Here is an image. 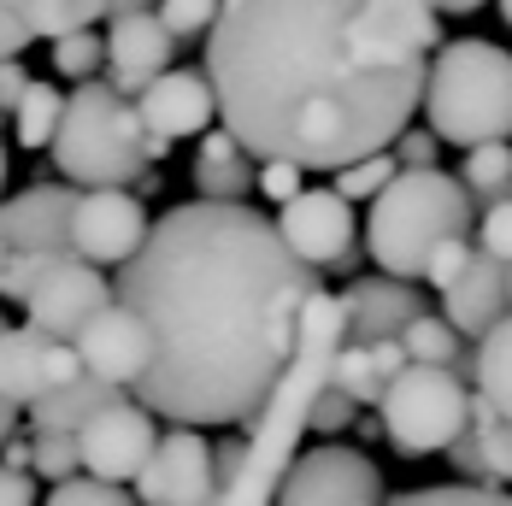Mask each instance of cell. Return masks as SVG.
<instances>
[{"mask_svg": "<svg viewBox=\"0 0 512 506\" xmlns=\"http://www.w3.org/2000/svg\"><path fill=\"white\" fill-rule=\"evenodd\" d=\"M112 289L154 330V365L130 395L165 424L230 430L254 418L295 365L324 283L277 218L201 195L159 218Z\"/></svg>", "mask_w": 512, "mask_h": 506, "instance_id": "obj_1", "label": "cell"}, {"mask_svg": "<svg viewBox=\"0 0 512 506\" xmlns=\"http://www.w3.org/2000/svg\"><path fill=\"white\" fill-rule=\"evenodd\" d=\"M442 12L430 0H224L206 30L218 118L259 153L342 171L395 148L424 106Z\"/></svg>", "mask_w": 512, "mask_h": 506, "instance_id": "obj_2", "label": "cell"}, {"mask_svg": "<svg viewBox=\"0 0 512 506\" xmlns=\"http://www.w3.org/2000/svg\"><path fill=\"white\" fill-rule=\"evenodd\" d=\"M53 165L65 183L77 189H101V183H124L136 189L159 159L171 153V142H159L142 118L136 95H124L118 83L89 77L65 95V118L53 130Z\"/></svg>", "mask_w": 512, "mask_h": 506, "instance_id": "obj_3", "label": "cell"}, {"mask_svg": "<svg viewBox=\"0 0 512 506\" xmlns=\"http://www.w3.org/2000/svg\"><path fill=\"white\" fill-rule=\"evenodd\" d=\"M477 224V201L460 177L418 165L401 171L377 201H371V224H365V253L389 271V277H412L424 283L430 253L442 248L448 236H471Z\"/></svg>", "mask_w": 512, "mask_h": 506, "instance_id": "obj_4", "label": "cell"}, {"mask_svg": "<svg viewBox=\"0 0 512 506\" xmlns=\"http://www.w3.org/2000/svg\"><path fill=\"white\" fill-rule=\"evenodd\" d=\"M424 124L454 142V148H477V142H507L512 136V53L465 36L430 53V77H424Z\"/></svg>", "mask_w": 512, "mask_h": 506, "instance_id": "obj_5", "label": "cell"}, {"mask_svg": "<svg viewBox=\"0 0 512 506\" xmlns=\"http://www.w3.org/2000/svg\"><path fill=\"white\" fill-rule=\"evenodd\" d=\"M383 418V436L395 442V454L424 459V454H448V442L471 424V383H465L454 365H418L383 389L377 401Z\"/></svg>", "mask_w": 512, "mask_h": 506, "instance_id": "obj_6", "label": "cell"}, {"mask_svg": "<svg viewBox=\"0 0 512 506\" xmlns=\"http://www.w3.org/2000/svg\"><path fill=\"white\" fill-rule=\"evenodd\" d=\"M271 506H389V495H383V471L359 448L318 442L307 454H295Z\"/></svg>", "mask_w": 512, "mask_h": 506, "instance_id": "obj_7", "label": "cell"}, {"mask_svg": "<svg viewBox=\"0 0 512 506\" xmlns=\"http://www.w3.org/2000/svg\"><path fill=\"white\" fill-rule=\"evenodd\" d=\"M218 495V454L201 436V424H177L154 442L148 465L136 471L142 506H212Z\"/></svg>", "mask_w": 512, "mask_h": 506, "instance_id": "obj_8", "label": "cell"}, {"mask_svg": "<svg viewBox=\"0 0 512 506\" xmlns=\"http://www.w3.org/2000/svg\"><path fill=\"white\" fill-rule=\"evenodd\" d=\"M159 412L130 395L106 401L83 430H77V454H83V471L89 477H106V483H136V471L148 465L159 442Z\"/></svg>", "mask_w": 512, "mask_h": 506, "instance_id": "obj_9", "label": "cell"}, {"mask_svg": "<svg viewBox=\"0 0 512 506\" xmlns=\"http://www.w3.org/2000/svg\"><path fill=\"white\" fill-rule=\"evenodd\" d=\"M148 206L136 189L124 183H101V189H83L77 212H71V253L77 259H95V265H124L130 253L142 248L148 236Z\"/></svg>", "mask_w": 512, "mask_h": 506, "instance_id": "obj_10", "label": "cell"}, {"mask_svg": "<svg viewBox=\"0 0 512 506\" xmlns=\"http://www.w3.org/2000/svg\"><path fill=\"white\" fill-rule=\"evenodd\" d=\"M277 230L289 236V248L318 271H348L359 259L354 242V201L330 183V189H301L295 201H283Z\"/></svg>", "mask_w": 512, "mask_h": 506, "instance_id": "obj_11", "label": "cell"}, {"mask_svg": "<svg viewBox=\"0 0 512 506\" xmlns=\"http://www.w3.org/2000/svg\"><path fill=\"white\" fill-rule=\"evenodd\" d=\"M112 295H118V289L106 283V265L65 253L48 277L24 295V318H30V324H42V330L59 336V342H77V330H83V324L112 301Z\"/></svg>", "mask_w": 512, "mask_h": 506, "instance_id": "obj_12", "label": "cell"}, {"mask_svg": "<svg viewBox=\"0 0 512 506\" xmlns=\"http://www.w3.org/2000/svg\"><path fill=\"white\" fill-rule=\"evenodd\" d=\"M77 354L83 365L106 377V383H118V389H136L142 377H148V365H154V330H148V318L136 312V306H124L118 295L77 330Z\"/></svg>", "mask_w": 512, "mask_h": 506, "instance_id": "obj_13", "label": "cell"}, {"mask_svg": "<svg viewBox=\"0 0 512 506\" xmlns=\"http://www.w3.org/2000/svg\"><path fill=\"white\" fill-rule=\"evenodd\" d=\"M177 48H183V42L165 30L159 6L124 12V18H112V30H106V83H118L124 95H142L159 71L177 65Z\"/></svg>", "mask_w": 512, "mask_h": 506, "instance_id": "obj_14", "label": "cell"}, {"mask_svg": "<svg viewBox=\"0 0 512 506\" xmlns=\"http://www.w3.org/2000/svg\"><path fill=\"white\" fill-rule=\"evenodd\" d=\"M136 106H142V118H148V130H154L159 142L201 136V130H212V118H218L212 77H206V71H183V65L159 71L154 83L136 95Z\"/></svg>", "mask_w": 512, "mask_h": 506, "instance_id": "obj_15", "label": "cell"}, {"mask_svg": "<svg viewBox=\"0 0 512 506\" xmlns=\"http://www.w3.org/2000/svg\"><path fill=\"white\" fill-rule=\"evenodd\" d=\"M77 183H30L12 201H0V242L6 248H71V212Z\"/></svg>", "mask_w": 512, "mask_h": 506, "instance_id": "obj_16", "label": "cell"}, {"mask_svg": "<svg viewBox=\"0 0 512 506\" xmlns=\"http://www.w3.org/2000/svg\"><path fill=\"white\" fill-rule=\"evenodd\" d=\"M418 312H430L424 295H418V283L412 277H359L348 283V295H342V318H348V336L354 342H377V336H401Z\"/></svg>", "mask_w": 512, "mask_h": 506, "instance_id": "obj_17", "label": "cell"}, {"mask_svg": "<svg viewBox=\"0 0 512 506\" xmlns=\"http://www.w3.org/2000/svg\"><path fill=\"white\" fill-rule=\"evenodd\" d=\"M442 312L454 318V330H460L465 342H477V336H489L501 318L512 312V283H507V259H495V253L477 248V259L465 265V277L454 289H442Z\"/></svg>", "mask_w": 512, "mask_h": 506, "instance_id": "obj_18", "label": "cell"}, {"mask_svg": "<svg viewBox=\"0 0 512 506\" xmlns=\"http://www.w3.org/2000/svg\"><path fill=\"white\" fill-rule=\"evenodd\" d=\"M195 195L206 201H248L259 189V153L224 124V130H201V148H195Z\"/></svg>", "mask_w": 512, "mask_h": 506, "instance_id": "obj_19", "label": "cell"}, {"mask_svg": "<svg viewBox=\"0 0 512 506\" xmlns=\"http://www.w3.org/2000/svg\"><path fill=\"white\" fill-rule=\"evenodd\" d=\"M412 365L407 342L401 336H377V342H354V336H342V348H336V359H330V383L336 389H348L354 401H383V389L401 377Z\"/></svg>", "mask_w": 512, "mask_h": 506, "instance_id": "obj_20", "label": "cell"}, {"mask_svg": "<svg viewBox=\"0 0 512 506\" xmlns=\"http://www.w3.org/2000/svg\"><path fill=\"white\" fill-rule=\"evenodd\" d=\"M48 348L53 336L42 324H6L0 330V395L18 406H30L42 389H48Z\"/></svg>", "mask_w": 512, "mask_h": 506, "instance_id": "obj_21", "label": "cell"}, {"mask_svg": "<svg viewBox=\"0 0 512 506\" xmlns=\"http://www.w3.org/2000/svg\"><path fill=\"white\" fill-rule=\"evenodd\" d=\"M118 395H124L118 383H106V377H95V371L83 365L71 383H59V389H48V395H36L24 412H30L36 430H83V424H89L106 401H118Z\"/></svg>", "mask_w": 512, "mask_h": 506, "instance_id": "obj_22", "label": "cell"}, {"mask_svg": "<svg viewBox=\"0 0 512 506\" xmlns=\"http://www.w3.org/2000/svg\"><path fill=\"white\" fill-rule=\"evenodd\" d=\"M401 342H407V354L418 365H454L465 383H471V371H477V348H465V336L454 330V318L442 312H418L407 330H401Z\"/></svg>", "mask_w": 512, "mask_h": 506, "instance_id": "obj_23", "label": "cell"}, {"mask_svg": "<svg viewBox=\"0 0 512 506\" xmlns=\"http://www.w3.org/2000/svg\"><path fill=\"white\" fill-rule=\"evenodd\" d=\"M460 183L471 189V201L477 206L512 201V136L507 142H477V148H465Z\"/></svg>", "mask_w": 512, "mask_h": 506, "instance_id": "obj_24", "label": "cell"}, {"mask_svg": "<svg viewBox=\"0 0 512 506\" xmlns=\"http://www.w3.org/2000/svg\"><path fill=\"white\" fill-rule=\"evenodd\" d=\"M471 383L501 406V418H512V312L489 336H477V371H471Z\"/></svg>", "mask_w": 512, "mask_h": 506, "instance_id": "obj_25", "label": "cell"}, {"mask_svg": "<svg viewBox=\"0 0 512 506\" xmlns=\"http://www.w3.org/2000/svg\"><path fill=\"white\" fill-rule=\"evenodd\" d=\"M6 12H18L36 36H65V30H83V24H95L106 18V0H0Z\"/></svg>", "mask_w": 512, "mask_h": 506, "instance_id": "obj_26", "label": "cell"}, {"mask_svg": "<svg viewBox=\"0 0 512 506\" xmlns=\"http://www.w3.org/2000/svg\"><path fill=\"white\" fill-rule=\"evenodd\" d=\"M12 118H18V148L42 153V148H53V130H59V118H65V95H59L53 83H30L24 101L12 106Z\"/></svg>", "mask_w": 512, "mask_h": 506, "instance_id": "obj_27", "label": "cell"}, {"mask_svg": "<svg viewBox=\"0 0 512 506\" xmlns=\"http://www.w3.org/2000/svg\"><path fill=\"white\" fill-rule=\"evenodd\" d=\"M53 71H59V77H71V83L101 77V71H106V36H95V24L53 36Z\"/></svg>", "mask_w": 512, "mask_h": 506, "instance_id": "obj_28", "label": "cell"}, {"mask_svg": "<svg viewBox=\"0 0 512 506\" xmlns=\"http://www.w3.org/2000/svg\"><path fill=\"white\" fill-rule=\"evenodd\" d=\"M330 177H336V189H342L348 201H377V195L401 177V153L377 148V153H365V159H354V165H342V171H330Z\"/></svg>", "mask_w": 512, "mask_h": 506, "instance_id": "obj_29", "label": "cell"}, {"mask_svg": "<svg viewBox=\"0 0 512 506\" xmlns=\"http://www.w3.org/2000/svg\"><path fill=\"white\" fill-rule=\"evenodd\" d=\"M389 506H512V495L501 483H436V489H407V495H395Z\"/></svg>", "mask_w": 512, "mask_h": 506, "instance_id": "obj_30", "label": "cell"}, {"mask_svg": "<svg viewBox=\"0 0 512 506\" xmlns=\"http://www.w3.org/2000/svg\"><path fill=\"white\" fill-rule=\"evenodd\" d=\"M65 253H71V248H12L6 271H0V301H24V295L48 277Z\"/></svg>", "mask_w": 512, "mask_h": 506, "instance_id": "obj_31", "label": "cell"}, {"mask_svg": "<svg viewBox=\"0 0 512 506\" xmlns=\"http://www.w3.org/2000/svg\"><path fill=\"white\" fill-rule=\"evenodd\" d=\"M36 477H77L83 471V454H77V430H36V465H30Z\"/></svg>", "mask_w": 512, "mask_h": 506, "instance_id": "obj_32", "label": "cell"}, {"mask_svg": "<svg viewBox=\"0 0 512 506\" xmlns=\"http://www.w3.org/2000/svg\"><path fill=\"white\" fill-rule=\"evenodd\" d=\"M42 506H142L136 495H124L118 483H106V477H59L53 483V495Z\"/></svg>", "mask_w": 512, "mask_h": 506, "instance_id": "obj_33", "label": "cell"}, {"mask_svg": "<svg viewBox=\"0 0 512 506\" xmlns=\"http://www.w3.org/2000/svg\"><path fill=\"white\" fill-rule=\"evenodd\" d=\"M218 6L224 0H159V18H165V30L177 42H201L212 30V18H218Z\"/></svg>", "mask_w": 512, "mask_h": 506, "instance_id": "obj_34", "label": "cell"}, {"mask_svg": "<svg viewBox=\"0 0 512 506\" xmlns=\"http://www.w3.org/2000/svg\"><path fill=\"white\" fill-rule=\"evenodd\" d=\"M471 259H477L471 236H448L442 248L430 253V265H424V283H430V289H454V283L465 277V265H471Z\"/></svg>", "mask_w": 512, "mask_h": 506, "instance_id": "obj_35", "label": "cell"}, {"mask_svg": "<svg viewBox=\"0 0 512 506\" xmlns=\"http://www.w3.org/2000/svg\"><path fill=\"white\" fill-rule=\"evenodd\" d=\"M354 395L348 389H336V383H324L318 389V401H312V436H342L348 424H354Z\"/></svg>", "mask_w": 512, "mask_h": 506, "instance_id": "obj_36", "label": "cell"}, {"mask_svg": "<svg viewBox=\"0 0 512 506\" xmlns=\"http://www.w3.org/2000/svg\"><path fill=\"white\" fill-rule=\"evenodd\" d=\"M477 248L512 265V201L483 206V218H477Z\"/></svg>", "mask_w": 512, "mask_h": 506, "instance_id": "obj_37", "label": "cell"}, {"mask_svg": "<svg viewBox=\"0 0 512 506\" xmlns=\"http://www.w3.org/2000/svg\"><path fill=\"white\" fill-rule=\"evenodd\" d=\"M301 171H307V165H295V159H259V189L277 206L295 201V195H301Z\"/></svg>", "mask_w": 512, "mask_h": 506, "instance_id": "obj_38", "label": "cell"}, {"mask_svg": "<svg viewBox=\"0 0 512 506\" xmlns=\"http://www.w3.org/2000/svg\"><path fill=\"white\" fill-rule=\"evenodd\" d=\"M436 148H442V136L424 124V130H401L395 136V153H401V171H418V165H436Z\"/></svg>", "mask_w": 512, "mask_h": 506, "instance_id": "obj_39", "label": "cell"}, {"mask_svg": "<svg viewBox=\"0 0 512 506\" xmlns=\"http://www.w3.org/2000/svg\"><path fill=\"white\" fill-rule=\"evenodd\" d=\"M36 77L24 71V53H12V59H0V112H12V106L24 101V89H30Z\"/></svg>", "mask_w": 512, "mask_h": 506, "instance_id": "obj_40", "label": "cell"}, {"mask_svg": "<svg viewBox=\"0 0 512 506\" xmlns=\"http://www.w3.org/2000/svg\"><path fill=\"white\" fill-rule=\"evenodd\" d=\"M0 506H36V483L18 465H0Z\"/></svg>", "mask_w": 512, "mask_h": 506, "instance_id": "obj_41", "label": "cell"}, {"mask_svg": "<svg viewBox=\"0 0 512 506\" xmlns=\"http://www.w3.org/2000/svg\"><path fill=\"white\" fill-rule=\"evenodd\" d=\"M30 42H36V30H30V24H24L18 12H6V6H0V59H12V53H24Z\"/></svg>", "mask_w": 512, "mask_h": 506, "instance_id": "obj_42", "label": "cell"}, {"mask_svg": "<svg viewBox=\"0 0 512 506\" xmlns=\"http://www.w3.org/2000/svg\"><path fill=\"white\" fill-rule=\"evenodd\" d=\"M0 465L30 471V465H36V436H6V442H0Z\"/></svg>", "mask_w": 512, "mask_h": 506, "instance_id": "obj_43", "label": "cell"}, {"mask_svg": "<svg viewBox=\"0 0 512 506\" xmlns=\"http://www.w3.org/2000/svg\"><path fill=\"white\" fill-rule=\"evenodd\" d=\"M0 330H6V312H0ZM12 418H18V401H6V395H0V442L12 436Z\"/></svg>", "mask_w": 512, "mask_h": 506, "instance_id": "obj_44", "label": "cell"}, {"mask_svg": "<svg viewBox=\"0 0 512 506\" xmlns=\"http://www.w3.org/2000/svg\"><path fill=\"white\" fill-rule=\"evenodd\" d=\"M154 0H106V18H124V12H148Z\"/></svg>", "mask_w": 512, "mask_h": 506, "instance_id": "obj_45", "label": "cell"}, {"mask_svg": "<svg viewBox=\"0 0 512 506\" xmlns=\"http://www.w3.org/2000/svg\"><path fill=\"white\" fill-rule=\"evenodd\" d=\"M483 0H442V12H477Z\"/></svg>", "mask_w": 512, "mask_h": 506, "instance_id": "obj_46", "label": "cell"}, {"mask_svg": "<svg viewBox=\"0 0 512 506\" xmlns=\"http://www.w3.org/2000/svg\"><path fill=\"white\" fill-rule=\"evenodd\" d=\"M501 24L512 30V0H501Z\"/></svg>", "mask_w": 512, "mask_h": 506, "instance_id": "obj_47", "label": "cell"}, {"mask_svg": "<svg viewBox=\"0 0 512 506\" xmlns=\"http://www.w3.org/2000/svg\"><path fill=\"white\" fill-rule=\"evenodd\" d=\"M0 189H6V142H0Z\"/></svg>", "mask_w": 512, "mask_h": 506, "instance_id": "obj_48", "label": "cell"}, {"mask_svg": "<svg viewBox=\"0 0 512 506\" xmlns=\"http://www.w3.org/2000/svg\"><path fill=\"white\" fill-rule=\"evenodd\" d=\"M6 259H12V248H6V242H0V271H6Z\"/></svg>", "mask_w": 512, "mask_h": 506, "instance_id": "obj_49", "label": "cell"}, {"mask_svg": "<svg viewBox=\"0 0 512 506\" xmlns=\"http://www.w3.org/2000/svg\"><path fill=\"white\" fill-rule=\"evenodd\" d=\"M507 283H512V265H507Z\"/></svg>", "mask_w": 512, "mask_h": 506, "instance_id": "obj_50", "label": "cell"}]
</instances>
